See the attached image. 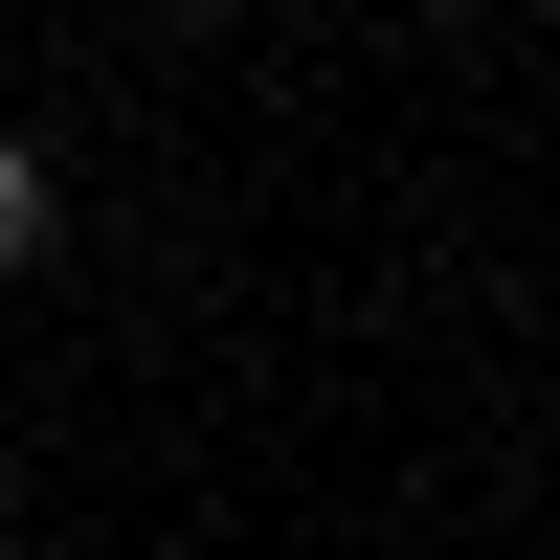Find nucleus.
Here are the masks:
<instances>
[{
    "mask_svg": "<svg viewBox=\"0 0 560 560\" xmlns=\"http://www.w3.org/2000/svg\"><path fill=\"white\" fill-rule=\"evenodd\" d=\"M45 224H68L45 202V135H0V269H45Z\"/></svg>",
    "mask_w": 560,
    "mask_h": 560,
    "instance_id": "1",
    "label": "nucleus"
}]
</instances>
